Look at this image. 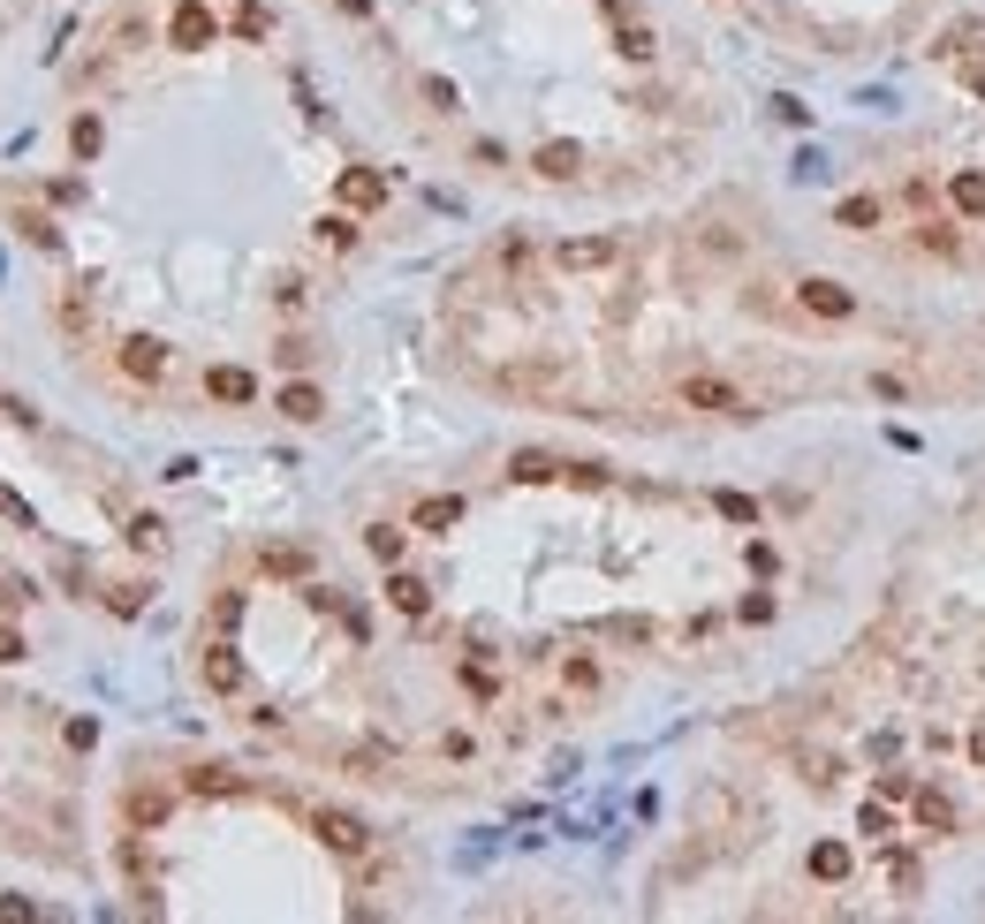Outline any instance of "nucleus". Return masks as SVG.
I'll return each instance as SVG.
<instances>
[{
    "label": "nucleus",
    "mask_w": 985,
    "mask_h": 924,
    "mask_svg": "<svg viewBox=\"0 0 985 924\" xmlns=\"http://www.w3.org/2000/svg\"><path fill=\"white\" fill-rule=\"evenodd\" d=\"M531 167H538L546 182H569V174L584 167V153H576V145H538V159H531Z\"/></svg>",
    "instance_id": "nucleus-17"
},
{
    "label": "nucleus",
    "mask_w": 985,
    "mask_h": 924,
    "mask_svg": "<svg viewBox=\"0 0 985 924\" xmlns=\"http://www.w3.org/2000/svg\"><path fill=\"white\" fill-rule=\"evenodd\" d=\"M220 38V15L205 8V0H174V15H167V46L174 53H205Z\"/></svg>",
    "instance_id": "nucleus-3"
},
{
    "label": "nucleus",
    "mask_w": 985,
    "mask_h": 924,
    "mask_svg": "<svg viewBox=\"0 0 985 924\" xmlns=\"http://www.w3.org/2000/svg\"><path fill=\"white\" fill-rule=\"evenodd\" d=\"M258 569H266V576H304V569H312V554H304V546H266V554H258Z\"/></svg>",
    "instance_id": "nucleus-20"
},
{
    "label": "nucleus",
    "mask_w": 985,
    "mask_h": 924,
    "mask_svg": "<svg viewBox=\"0 0 985 924\" xmlns=\"http://www.w3.org/2000/svg\"><path fill=\"white\" fill-rule=\"evenodd\" d=\"M971 751H978V766H985V735H978V743H971Z\"/></svg>",
    "instance_id": "nucleus-36"
},
{
    "label": "nucleus",
    "mask_w": 985,
    "mask_h": 924,
    "mask_svg": "<svg viewBox=\"0 0 985 924\" xmlns=\"http://www.w3.org/2000/svg\"><path fill=\"white\" fill-rule=\"evenodd\" d=\"M205 690H212V697H235V690H243V652H235V636H212V644H205Z\"/></svg>",
    "instance_id": "nucleus-7"
},
{
    "label": "nucleus",
    "mask_w": 985,
    "mask_h": 924,
    "mask_svg": "<svg viewBox=\"0 0 985 924\" xmlns=\"http://www.w3.org/2000/svg\"><path fill=\"white\" fill-rule=\"evenodd\" d=\"M182 788H190V795H235V788H243V773H228V766H197L190 780H182Z\"/></svg>",
    "instance_id": "nucleus-18"
},
{
    "label": "nucleus",
    "mask_w": 985,
    "mask_h": 924,
    "mask_svg": "<svg viewBox=\"0 0 985 924\" xmlns=\"http://www.w3.org/2000/svg\"><path fill=\"white\" fill-rule=\"evenodd\" d=\"M0 917H38V902L31 895H0Z\"/></svg>",
    "instance_id": "nucleus-35"
},
{
    "label": "nucleus",
    "mask_w": 985,
    "mask_h": 924,
    "mask_svg": "<svg viewBox=\"0 0 985 924\" xmlns=\"http://www.w3.org/2000/svg\"><path fill=\"white\" fill-rule=\"evenodd\" d=\"M266 31H273V15H266L258 0H243V8H235V38H266Z\"/></svg>",
    "instance_id": "nucleus-27"
},
{
    "label": "nucleus",
    "mask_w": 985,
    "mask_h": 924,
    "mask_svg": "<svg viewBox=\"0 0 985 924\" xmlns=\"http://www.w3.org/2000/svg\"><path fill=\"white\" fill-rule=\"evenodd\" d=\"M410 523H417V531H433V538H440V531H455V523H463V493H433V500H417V515H410Z\"/></svg>",
    "instance_id": "nucleus-13"
},
{
    "label": "nucleus",
    "mask_w": 985,
    "mask_h": 924,
    "mask_svg": "<svg viewBox=\"0 0 985 924\" xmlns=\"http://www.w3.org/2000/svg\"><path fill=\"white\" fill-rule=\"evenodd\" d=\"M917 818H925L933 834H956V803H948V795H925V803H917Z\"/></svg>",
    "instance_id": "nucleus-29"
},
{
    "label": "nucleus",
    "mask_w": 985,
    "mask_h": 924,
    "mask_svg": "<svg viewBox=\"0 0 985 924\" xmlns=\"http://www.w3.org/2000/svg\"><path fill=\"white\" fill-rule=\"evenodd\" d=\"M145 599H153V584H114V592H107L114 615H145Z\"/></svg>",
    "instance_id": "nucleus-28"
},
{
    "label": "nucleus",
    "mask_w": 985,
    "mask_h": 924,
    "mask_svg": "<svg viewBox=\"0 0 985 924\" xmlns=\"http://www.w3.org/2000/svg\"><path fill=\"white\" fill-rule=\"evenodd\" d=\"M682 402L705 410V417H758V402H751L735 379H720V372H690V379H682Z\"/></svg>",
    "instance_id": "nucleus-1"
},
{
    "label": "nucleus",
    "mask_w": 985,
    "mask_h": 924,
    "mask_svg": "<svg viewBox=\"0 0 985 924\" xmlns=\"http://www.w3.org/2000/svg\"><path fill=\"white\" fill-rule=\"evenodd\" d=\"M864 834H872V841H895L902 826H895V811H887V803H864Z\"/></svg>",
    "instance_id": "nucleus-31"
},
{
    "label": "nucleus",
    "mask_w": 985,
    "mask_h": 924,
    "mask_svg": "<svg viewBox=\"0 0 985 924\" xmlns=\"http://www.w3.org/2000/svg\"><path fill=\"white\" fill-rule=\"evenodd\" d=\"M23 652H31V644H23V629H15V621H0V667H15Z\"/></svg>",
    "instance_id": "nucleus-33"
},
{
    "label": "nucleus",
    "mask_w": 985,
    "mask_h": 924,
    "mask_svg": "<svg viewBox=\"0 0 985 924\" xmlns=\"http://www.w3.org/2000/svg\"><path fill=\"white\" fill-rule=\"evenodd\" d=\"M122 538H130V546H137V554H160V546H167L160 515H130V523H122Z\"/></svg>",
    "instance_id": "nucleus-22"
},
{
    "label": "nucleus",
    "mask_w": 985,
    "mask_h": 924,
    "mask_svg": "<svg viewBox=\"0 0 985 924\" xmlns=\"http://www.w3.org/2000/svg\"><path fill=\"white\" fill-rule=\"evenodd\" d=\"M273 410H281L289 425H319V417H327V394H319L312 379H289V387L273 394Z\"/></svg>",
    "instance_id": "nucleus-10"
},
{
    "label": "nucleus",
    "mask_w": 985,
    "mask_h": 924,
    "mask_svg": "<svg viewBox=\"0 0 985 924\" xmlns=\"http://www.w3.org/2000/svg\"><path fill=\"white\" fill-rule=\"evenodd\" d=\"M615 258H622L615 235H569V243H554V266L561 273H607Z\"/></svg>",
    "instance_id": "nucleus-4"
},
{
    "label": "nucleus",
    "mask_w": 985,
    "mask_h": 924,
    "mask_svg": "<svg viewBox=\"0 0 985 924\" xmlns=\"http://www.w3.org/2000/svg\"><path fill=\"white\" fill-rule=\"evenodd\" d=\"M402 546H410V531H394V523H372V531H364V554H372L379 569H394V561H402Z\"/></svg>",
    "instance_id": "nucleus-16"
},
{
    "label": "nucleus",
    "mask_w": 985,
    "mask_h": 924,
    "mask_svg": "<svg viewBox=\"0 0 985 924\" xmlns=\"http://www.w3.org/2000/svg\"><path fill=\"white\" fill-rule=\"evenodd\" d=\"M796 311H812V318H856V296L841 281H796Z\"/></svg>",
    "instance_id": "nucleus-8"
},
{
    "label": "nucleus",
    "mask_w": 985,
    "mask_h": 924,
    "mask_svg": "<svg viewBox=\"0 0 985 924\" xmlns=\"http://www.w3.org/2000/svg\"><path fill=\"white\" fill-rule=\"evenodd\" d=\"M312 834L327 841L333 856H372V826H364L356 811H333V803H319V811H312Z\"/></svg>",
    "instance_id": "nucleus-2"
},
{
    "label": "nucleus",
    "mask_w": 985,
    "mask_h": 924,
    "mask_svg": "<svg viewBox=\"0 0 985 924\" xmlns=\"http://www.w3.org/2000/svg\"><path fill=\"white\" fill-rule=\"evenodd\" d=\"M15 228H23V243H31V251H61V228H53L46 212H23Z\"/></svg>",
    "instance_id": "nucleus-26"
},
{
    "label": "nucleus",
    "mask_w": 985,
    "mask_h": 924,
    "mask_svg": "<svg viewBox=\"0 0 985 924\" xmlns=\"http://www.w3.org/2000/svg\"><path fill=\"white\" fill-rule=\"evenodd\" d=\"M319 243H327V251H356V220H349V205L319 220Z\"/></svg>",
    "instance_id": "nucleus-23"
},
{
    "label": "nucleus",
    "mask_w": 985,
    "mask_h": 924,
    "mask_svg": "<svg viewBox=\"0 0 985 924\" xmlns=\"http://www.w3.org/2000/svg\"><path fill=\"white\" fill-rule=\"evenodd\" d=\"M615 46H622L630 61H653V31H645V23H630V15L615 23Z\"/></svg>",
    "instance_id": "nucleus-25"
},
{
    "label": "nucleus",
    "mask_w": 985,
    "mask_h": 924,
    "mask_svg": "<svg viewBox=\"0 0 985 924\" xmlns=\"http://www.w3.org/2000/svg\"><path fill=\"white\" fill-rule=\"evenodd\" d=\"M812 879H849V849H841V841H819V849H812Z\"/></svg>",
    "instance_id": "nucleus-24"
},
{
    "label": "nucleus",
    "mask_w": 985,
    "mask_h": 924,
    "mask_svg": "<svg viewBox=\"0 0 985 924\" xmlns=\"http://www.w3.org/2000/svg\"><path fill=\"white\" fill-rule=\"evenodd\" d=\"M114 364H122V379L153 387V379H167V341H153V333H130V341L114 349Z\"/></svg>",
    "instance_id": "nucleus-5"
},
{
    "label": "nucleus",
    "mask_w": 985,
    "mask_h": 924,
    "mask_svg": "<svg viewBox=\"0 0 985 924\" xmlns=\"http://www.w3.org/2000/svg\"><path fill=\"white\" fill-rule=\"evenodd\" d=\"M167 811H174V795H167V788H130V826H137V834L167 826Z\"/></svg>",
    "instance_id": "nucleus-14"
},
{
    "label": "nucleus",
    "mask_w": 985,
    "mask_h": 924,
    "mask_svg": "<svg viewBox=\"0 0 985 924\" xmlns=\"http://www.w3.org/2000/svg\"><path fill=\"white\" fill-rule=\"evenodd\" d=\"M713 508H720V515H728V523H758V508H751V500H743V493H713Z\"/></svg>",
    "instance_id": "nucleus-32"
},
{
    "label": "nucleus",
    "mask_w": 985,
    "mask_h": 924,
    "mask_svg": "<svg viewBox=\"0 0 985 924\" xmlns=\"http://www.w3.org/2000/svg\"><path fill=\"white\" fill-rule=\"evenodd\" d=\"M235 621H243V592H220V599H212V629L235 636Z\"/></svg>",
    "instance_id": "nucleus-30"
},
{
    "label": "nucleus",
    "mask_w": 985,
    "mask_h": 924,
    "mask_svg": "<svg viewBox=\"0 0 985 924\" xmlns=\"http://www.w3.org/2000/svg\"><path fill=\"white\" fill-rule=\"evenodd\" d=\"M887 220V197H841L834 205V228H849V235H872Z\"/></svg>",
    "instance_id": "nucleus-12"
},
{
    "label": "nucleus",
    "mask_w": 985,
    "mask_h": 924,
    "mask_svg": "<svg viewBox=\"0 0 985 924\" xmlns=\"http://www.w3.org/2000/svg\"><path fill=\"white\" fill-rule=\"evenodd\" d=\"M508 477H515V485H546V477H569V462H554V455H515V462H508Z\"/></svg>",
    "instance_id": "nucleus-19"
},
{
    "label": "nucleus",
    "mask_w": 985,
    "mask_h": 924,
    "mask_svg": "<svg viewBox=\"0 0 985 924\" xmlns=\"http://www.w3.org/2000/svg\"><path fill=\"white\" fill-rule=\"evenodd\" d=\"M561 674H569V690H599V667H592V659H569Z\"/></svg>",
    "instance_id": "nucleus-34"
},
{
    "label": "nucleus",
    "mask_w": 985,
    "mask_h": 924,
    "mask_svg": "<svg viewBox=\"0 0 985 924\" xmlns=\"http://www.w3.org/2000/svg\"><path fill=\"white\" fill-rule=\"evenodd\" d=\"M205 394H212V402H235V410H243V402H258V379H251L243 364H212V372H205Z\"/></svg>",
    "instance_id": "nucleus-11"
},
{
    "label": "nucleus",
    "mask_w": 985,
    "mask_h": 924,
    "mask_svg": "<svg viewBox=\"0 0 985 924\" xmlns=\"http://www.w3.org/2000/svg\"><path fill=\"white\" fill-rule=\"evenodd\" d=\"M948 205L963 220H985V174H948Z\"/></svg>",
    "instance_id": "nucleus-15"
},
{
    "label": "nucleus",
    "mask_w": 985,
    "mask_h": 924,
    "mask_svg": "<svg viewBox=\"0 0 985 924\" xmlns=\"http://www.w3.org/2000/svg\"><path fill=\"white\" fill-rule=\"evenodd\" d=\"M387 607H394V615H410V621H425V615H433V584H425V576H410V569H387Z\"/></svg>",
    "instance_id": "nucleus-9"
},
{
    "label": "nucleus",
    "mask_w": 985,
    "mask_h": 924,
    "mask_svg": "<svg viewBox=\"0 0 985 924\" xmlns=\"http://www.w3.org/2000/svg\"><path fill=\"white\" fill-rule=\"evenodd\" d=\"M99 145H107L99 114H76V122H69V153H76V159H99Z\"/></svg>",
    "instance_id": "nucleus-21"
},
{
    "label": "nucleus",
    "mask_w": 985,
    "mask_h": 924,
    "mask_svg": "<svg viewBox=\"0 0 985 924\" xmlns=\"http://www.w3.org/2000/svg\"><path fill=\"white\" fill-rule=\"evenodd\" d=\"M333 197H341L349 212H379V205H387V174H379V167H341Z\"/></svg>",
    "instance_id": "nucleus-6"
}]
</instances>
